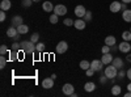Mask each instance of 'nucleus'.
Masks as SVG:
<instances>
[{
  "instance_id": "1",
  "label": "nucleus",
  "mask_w": 131,
  "mask_h": 97,
  "mask_svg": "<svg viewBox=\"0 0 131 97\" xmlns=\"http://www.w3.org/2000/svg\"><path fill=\"white\" fill-rule=\"evenodd\" d=\"M20 47L26 54H33V52L37 51L36 44H34V42H31V41H23V42H20Z\"/></svg>"
},
{
  "instance_id": "2",
  "label": "nucleus",
  "mask_w": 131,
  "mask_h": 97,
  "mask_svg": "<svg viewBox=\"0 0 131 97\" xmlns=\"http://www.w3.org/2000/svg\"><path fill=\"white\" fill-rule=\"evenodd\" d=\"M104 73L107 76L109 80H113L117 78V75H118V70L113 66V64H107V67H105L104 70Z\"/></svg>"
},
{
  "instance_id": "3",
  "label": "nucleus",
  "mask_w": 131,
  "mask_h": 97,
  "mask_svg": "<svg viewBox=\"0 0 131 97\" xmlns=\"http://www.w3.org/2000/svg\"><path fill=\"white\" fill-rule=\"evenodd\" d=\"M54 13L58 15V16H64L67 15V7L64 4H57L54 7Z\"/></svg>"
},
{
  "instance_id": "4",
  "label": "nucleus",
  "mask_w": 131,
  "mask_h": 97,
  "mask_svg": "<svg viewBox=\"0 0 131 97\" xmlns=\"http://www.w3.org/2000/svg\"><path fill=\"white\" fill-rule=\"evenodd\" d=\"M118 50L121 51V52H125V54L130 52V51H131V45H130V42H128V41H122L121 44L118 45Z\"/></svg>"
},
{
  "instance_id": "5",
  "label": "nucleus",
  "mask_w": 131,
  "mask_h": 97,
  "mask_svg": "<svg viewBox=\"0 0 131 97\" xmlns=\"http://www.w3.org/2000/svg\"><path fill=\"white\" fill-rule=\"evenodd\" d=\"M102 66H105V64L102 63L101 59H94V60H92V63H91V68H93L96 72L102 71Z\"/></svg>"
},
{
  "instance_id": "6",
  "label": "nucleus",
  "mask_w": 131,
  "mask_h": 97,
  "mask_svg": "<svg viewBox=\"0 0 131 97\" xmlns=\"http://www.w3.org/2000/svg\"><path fill=\"white\" fill-rule=\"evenodd\" d=\"M85 13H86V9H85L84 5L79 4V5L75 7V15H76V17H78V18H83L85 16Z\"/></svg>"
},
{
  "instance_id": "7",
  "label": "nucleus",
  "mask_w": 131,
  "mask_h": 97,
  "mask_svg": "<svg viewBox=\"0 0 131 97\" xmlns=\"http://www.w3.org/2000/svg\"><path fill=\"white\" fill-rule=\"evenodd\" d=\"M55 50H57L58 54H64L66 51L68 50V44H67L66 41H60L59 44L57 45V49H55Z\"/></svg>"
},
{
  "instance_id": "8",
  "label": "nucleus",
  "mask_w": 131,
  "mask_h": 97,
  "mask_svg": "<svg viewBox=\"0 0 131 97\" xmlns=\"http://www.w3.org/2000/svg\"><path fill=\"white\" fill-rule=\"evenodd\" d=\"M62 92L66 96H72L73 92H75V88H73L72 84H64L63 87H62Z\"/></svg>"
},
{
  "instance_id": "9",
  "label": "nucleus",
  "mask_w": 131,
  "mask_h": 97,
  "mask_svg": "<svg viewBox=\"0 0 131 97\" xmlns=\"http://www.w3.org/2000/svg\"><path fill=\"white\" fill-rule=\"evenodd\" d=\"M54 87V79L52 78H46L42 80V88L43 89H51Z\"/></svg>"
},
{
  "instance_id": "10",
  "label": "nucleus",
  "mask_w": 131,
  "mask_h": 97,
  "mask_svg": "<svg viewBox=\"0 0 131 97\" xmlns=\"http://www.w3.org/2000/svg\"><path fill=\"white\" fill-rule=\"evenodd\" d=\"M109 9H110V12L117 13V12H119V10H122V3L121 2H113L110 4V7H109Z\"/></svg>"
},
{
  "instance_id": "11",
  "label": "nucleus",
  "mask_w": 131,
  "mask_h": 97,
  "mask_svg": "<svg viewBox=\"0 0 131 97\" xmlns=\"http://www.w3.org/2000/svg\"><path fill=\"white\" fill-rule=\"evenodd\" d=\"M73 26L78 29V30H84L85 26H86V21H84V18H78V20L75 21Z\"/></svg>"
},
{
  "instance_id": "12",
  "label": "nucleus",
  "mask_w": 131,
  "mask_h": 97,
  "mask_svg": "<svg viewBox=\"0 0 131 97\" xmlns=\"http://www.w3.org/2000/svg\"><path fill=\"white\" fill-rule=\"evenodd\" d=\"M10 24H12L13 26H18V25H21V24H24V18L21 17V16H18V15H16V16H13L12 17V20H10Z\"/></svg>"
},
{
  "instance_id": "13",
  "label": "nucleus",
  "mask_w": 131,
  "mask_h": 97,
  "mask_svg": "<svg viewBox=\"0 0 131 97\" xmlns=\"http://www.w3.org/2000/svg\"><path fill=\"white\" fill-rule=\"evenodd\" d=\"M102 63L105 64V66H107V64H110L113 62V55L110 52H106V54H102V58H101Z\"/></svg>"
},
{
  "instance_id": "14",
  "label": "nucleus",
  "mask_w": 131,
  "mask_h": 97,
  "mask_svg": "<svg viewBox=\"0 0 131 97\" xmlns=\"http://www.w3.org/2000/svg\"><path fill=\"white\" fill-rule=\"evenodd\" d=\"M54 7L55 5H52V3H50V2H43V4H42V9L47 13L54 12Z\"/></svg>"
},
{
  "instance_id": "15",
  "label": "nucleus",
  "mask_w": 131,
  "mask_h": 97,
  "mask_svg": "<svg viewBox=\"0 0 131 97\" xmlns=\"http://www.w3.org/2000/svg\"><path fill=\"white\" fill-rule=\"evenodd\" d=\"M112 64H113V66L117 68V70H121V68H123L125 67V64H123V60L121 59V58H114L113 59V62H112Z\"/></svg>"
},
{
  "instance_id": "16",
  "label": "nucleus",
  "mask_w": 131,
  "mask_h": 97,
  "mask_svg": "<svg viewBox=\"0 0 131 97\" xmlns=\"http://www.w3.org/2000/svg\"><path fill=\"white\" fill-rule=\"evenodd\" d=\"M18 34V31H17V28L16 26H9L8 29H7V36L9 37V38H13V37H16Z\"/></svg>"
},
{
  "instance_id": "17",
  "label": "nucleus",
  "mask_w": 131,
  "mask_h": 97,
  "mask_svg": "<svg viewBox=\"0 0 131 97\" xmlns=\"http://www.w3.org/2000/svg\"><path fill=\"white\" fill-rule=\"evenodd\" d=\"M10 7H12V3H10V0H2V3H0V9L2 10H9Z\"/></svg>"
},
{
  "instance_id": "18",
  "label": "nucleus",
  "mask_w": 131,
  "mask_h": 97,
  "mask_svg": "<svg viewBox=\"0 0 131 97\" xmlns=\"http://www.w3.org/2000/svg\"><path fill=\"white\" fill-rule=\"evenodd\" d=\"M94 89H96V84L93 81H88V83L84 84V91L85 92H93Z\"/></svg>"
},
{
  "instance_id": "19",
  "label": "nucleus",
  "mask_w": 131,
  "mask_h": 97,
  "mask_svg": "<svg viewBox=\"0 0 131 97\" xmlns=\"http://www.w3.org/2000/svg\"><path fill=\"white\" fill-rule=\"evenodd\" d=\"M117 44V39H115V37L114 36H107L106 38H105V45H107V46H113V45H115Z\"/></svg>"
},
{
  "instance_id": "20",
  "label": "nucleus",
  "mask_w": 131,
  "mask_h": 97,
  "mask_svg": "<svg viewBox=\"0 0 131 97\" xmlns=\"http://www.w3.org/2000/svg\"><path fill=\"white\" fill-rule=\"evenodd\" d=\"M17 31H18V34H26L29 33V26L25 24H21L17 26Z\"/></svg>"
},
{
  "instance_id": "21",
  "label": "nucleus",
  "mask_w": 131,
  "mask_h": 97,
  "mask_svg": "<svg viewBox=\"0 0 131 97\" xmlns=\"http://www.w3.org/2000/svg\"><path fill=\"white\" fill-rule=\"evenodd\" d=\"M122 18L126 23H131V9H126L122 12Z\"/></svg>"
},
{
  "instance_id": "22",
  "label": "nucleus",
  "mask_w": 131,
  "mask_h": 97,
  "mask_svg": "<svg viewBox=\"0 0 131 97\" xmlns=\"http://www.w3.org/2000/svg\"><path fill=\"white\" fill-rule=\"evenodd\" d=\"M121 92H122V89H121V87H119L118 84H115V85H113V87H112V94L113 96H119V94H121Z\"/></svg>"
},
{
  "instance_id": "23",
  "label": "nucleus",
  "mask_w": 131,
  "mask_h": 97,
  "mask_svg": "<svg viewBox=\"0 0 131 97\" xmlns=\"http://www.w3.org/2000/svg\"><path fill=\"white\" fill-rule=\"evenodd\" d=\"M79 66H80V68H81V70L86 71V70H88V68H91V63H89L88 60H81V62H80V64H79Z\"/></svg>"
},
{
  "instance_id": "24",
  "label": "nucleus",
  "mask_w": 131,
  "mask_h": 97,
  "mask_svg": "<svg viewBox=\"0 0 131 97\" xmlns=\"http://www.w3.org/2000/svg\"><path fill=\"white\" fill-rule=\"evenodd\" d=\"M45 44H43V42H37V44H36V49H37V52H43V51H45Z\"/></svg>"
},
{
  "instance_id": "25",
  "label": "nucleus",
  "mask_w": 131,
  "mask_h": 97,
  "mask_svg": "<svg viewBox=\"0 0 131 97\" xmlns=\"http://www.w3.org/2000/svg\"><path fill=\"white\" fill-rule=\"evenodd\" d=\"M122 39L123 41H131V31L130 30H126V31H123L122 33Z\"/></svg>"
},
{
  "instance_id": "26",
  "label": "nucleus",
  "mask_w": 131,
  "mask_h": 97,
  "mask_svg": "<svg viewBox=\"0 0 131 97\" xmlns=\"http://www.w3.org/2000/svg\"><path fill=\"white\" fill-rule=\"evenodd\" d=\"M50 23L51 24H58V21H59V16L58 15H55V13H52V15H50Z\"/></svg>"
},
{
  "instance_id": "27",
  "label": "nucleus",
  "mask_w": 131,
  "mask_h": 97,
  "mask_svg": "<svg viewBox=\"0 0 131 97\" xmlns=\"http://www.w3.org/2000/svg\"><path fill=\"white\" fill-rule=\"evenodd\" d=\"M92 12H91V10H86V13H85V16L83 17L84 18V21H86V23H89V21H92Z\"/></svg>"
},
{
  "instance_id": "28",
  "label": "nucleus",
  "mask_w": 131,
  "mask_h": 97,
  "mask_svg": "<svg viewBox=\"0 0 131 97\" xmlns=\"http://www.w3.org/2000/svg\"><path fill=\"white\" fill-rule=\"evenodd\" d=\"M126 75H127V71H125L123 68H121V70H118V75H117V78L123 79V78H126Z\"/></svg>"
},
{
  "instance_id": "29",
  "label": "nucleus",
  "mask_w": 131,
  "mask_h": 97,
  "mask_svg": "<svg viewBox=\"0 0 131 97\" xmlns=\"http://www.w3.org/2000/svg\"><path fill=\"white\" fill-rule=\"evenodd\" d=\"M30 41L34 42V44H37V42H39V34L38 33H33L30 36Z\"/></svg>"
},
{
  "instance_id": "30",
  "label": "nucleus",
  "mask_w": 131,
  "mask_h": 97,
  "mask_svg": "<svg viewBox=\"0 0 131 97\" xmlns=\"http://www.w3.org/2000/svg\"><path fill=\"white\" fill-rule=\"evenodd\" d=\"M63 24H64L66 26H72V25L75 24V21H73L72 18H64V20H63Z\"/></svg>"
},
{
  "instance_id": "31",
  "label": "nucleus",
  "mask_w": 131,
  "mask_h": 97,
  "mask_svg": "<svg viewBox=\"0 0 131 97\" xmlns=\"http://www.w3.org/2000/svg\"><path fill=\"white\" fill-rule=\"evenodd\" d=\"M21 4H23L24 8H29V7H31V4H33V0H23V2H21Z\"/></svg>"
},
{
  "instance_id": "32",
  "label": "nucleus",
  "mask_w": 131,
  "mask_h": 97,
  "mask_svg": "<svg viewBox=\"0 0 131 97\" xmlns=\"http://www.w3.org/2000/svg\"><path fill=\"white\" fill-rule=\"evenodd\" d=\"M5 64H7V59L4 55H0V68H4L5 67Z\"/></svg>"
},
{
  "instance_id": "33",
  "label": "nucleus",
  "mask_w": 131,
  "mask_h": 97,
  "mask_svg": "<svg viewBox=\"0 0 131 97\" xmlns=\"http://www.w3.org/2000/svg\"><path fill=\"white\" fill-rule=\"evenodd\" d=\"M7 52H9V50H8V47L5 45L0 46V55H4V54H7Z\"/></svg>"
},
{
  "instance_id": "34",
  "label": "nucleus",
  "mask_w": 131,
  "mask_h": 97,
  "mask_svg": "<svg viewBox=\"0 0 131 97\" xmlns=\"http://www.w3.org/2000/svg\"><path fill=\"white\" fill-rule=\"evenodd\" d=\"M94 70L93 68H88V70H86L85 71V75H86V76H88V78H91V76H93V75H94Z\"/></svg>"
},
{
  "instance_id": "35",
  "label": "nucleus",
  "mask_w": 131,
  "mask_h": 97,
  "mask_svg": "<svg viewBox=\"0 0 131 97\" xmlns=\"http://www.w3.org/2000/svg\"><path fill=\"white\" fill-rule=\"evenodd\" d=\"M110 50H112V47H110V46L105 45V46H102V49H101V52H102V54H106V52H110Z\"/></svg>"
},
{
  "instance_id": "36",
  "label": "nucleus",
  "mask_w": 131,
  "mask_h": 97,
  "mask_svg": "<svg viewBox=\"0 0 131 97\" xmlns=\"http://www.w3.org/2000/svg\"><path fill=\"white\" fill-rule=\"evenodd\" d=\"M107 80H109V79H107V76H106L105 73L100 76V83H101V84H106V83H107Z\"/></svg>"
},
{
  "instance_id": "37",
  "label": "nucleus",
  "mask_w": 131,
  "mask_h": 97,
  "mask_svg": "<svg viewBox=\"0 0 131 97\" xmlns=\"http://www.w3.org/2000/svg\"><path fill=\"white\" fill-rule=\"evenodd\" d=\"M12 50H13V51H18V50H21L20 44H17V42H13V45H12Z\"/></svg>"
},
{
  "instance_id": "38",
  "label": "nucleus",
  "mask_w": 131,
  "mask_h": 97,
  "mask_svg": "<svg viewBox=\"0 0 131 97\" xmlns=\"http://www.w3.org/2000/svg\"><path fill=\"white\" fill-rule=\"evenodd\" d=\"M5 18H7L5 10H2V12H0V21H2V23H4V21H5Z\"/></svg>"
},
{
  "instance_id": "39",
  "label": "nucleus",
  "mask_w": 131,
  "mask_h": 97,
  "mask_svg": "<svg viewBox=\"0 0 131 97\" xmlns=\"http://www.w3.org/2000/svg\"><path fill=\"white\" fill-rule=\"evenodd\" d=\"M126 78L131 80V68H128V70H127V75H126Z\"/></svg>"
},
{
  "instance_id": "40",
  "label": "nucleus",
  "mask_w": 131,
  "mask_h": 97,
  "mask_svg": "<svg viewBox=\"0 0 131 97\" xmlns=\"http://www.w3.org/2000/svg\"><path fill=\"white\" fill-rule=\"evenodd\" d=\"M126 60L131 63V54H128V52H127V57H126Z\"/></svg>"
},
{
  "instance_id": "41",
  "label": "nucleus",
  "mask_w": 131,
  "mask_h": 97,
  "mask_svg": "<svg viewBox=\"0 0 131 97\" xmlns=\"http://www.w3.org/2000/svg\"><path fill=\"white\" fill-rule=\"evenodd\" d=\"M127 9V4L126 3H122V10H126Z\"/></svg>"
},
{
  "instance_id": "42",
  "label": "nucleus",
  "mask_w": 131,
  "mask_h": 97,
  "mask_svg": "<svg viewBox=\"0 0 131 97\" xmlns=\"http://www.w3.org/2000/svg\"><path fill=\"white\" fill-rule=\"evenodd\" d=\"M18 38H20V34H17V36H16V37H13L12 39H13L15 42H17V41H18Z\"/></svg>"
},
{
  "instance_id": "43",
  "label": "nucleus",
  "mask_w": 131,
  "mask_h": 97,
  "mask_svg": "<svg viewBox=\"0 0 131 97\" xmlns=\"http://www.w3.org/2000/svg\"><path fill=\"white\" fill-rule=\"evenodd\" d=\"M112 50H113V51H117V50H118V46H117V45H113V46H112Z\"/></svg>"
},
{
  "instance_id": "44",
  "label": "nucleus",
  "mask_w": 131,
  "mask_h": 97,
  "mask_svg": "<svg viewBox=\"0 0 131 97\" xmlns=\"http://www.w3.org/2000/svg\"><path fill=\"white\" fill-rule=\"evenodd\" d=\"M125 97H131V91H128L127 93H125Z\"/></svg>"
},
{
  "instance_id": "45",
  "label": "nucleus",
  "mask_w": 131,
  "mask_h": 97,
  "mask_svg": "<svg viewBox=\"0 0 131 97\" xmlns=\"http://www.w3.org/2000/svg\"><path fill=\"white\" fill-rule=\"evenodd\" d=\"M122 3H126V4H128V3H131V0H121Z\"/></svg>"
},
{
  "instance_id": "46",
  "label": "nucleus",
  "mask_w": 131,
  "mask_h": 97,
  "mask_svg": "<svg viewBox=\"0 0 131 97\" xmlns=\"http://www.w3.org/2000/svg\"><path fill=\"white\" fill-rule=\"evenodd\" d=\"M127 91H131V83H128V85H127Z\"/></svg>"
},
{
  "instance_id": "47",
  "label": "nucleus",
  "mask_w": 131,
  "mask_h": 97,
  "mask_svg": "<svg viewBox=\"0 0 131 97\" xmlns=\"http://www.w3.org/2000/svg\"><path fill=\"white\" fill-rule=\"evenodd\" d=\"M33 2H37L38 3V2H41V0H33Z\"/></svg>"
},
{
  "instance_id": "48",
  "label": "nucleus",
  "mask_w": 131,
  "mask_h": 97,
  "mask_svg": "<svg viewBox=\"0 0 131 97\" xmlns=\"http://www.w3.org/2000/svg\"><path fill=\"white\" fill-rule=\"evenodd\" d=\"M130 31H131V28H130Z\"/></svg>"
}]
</instances>
